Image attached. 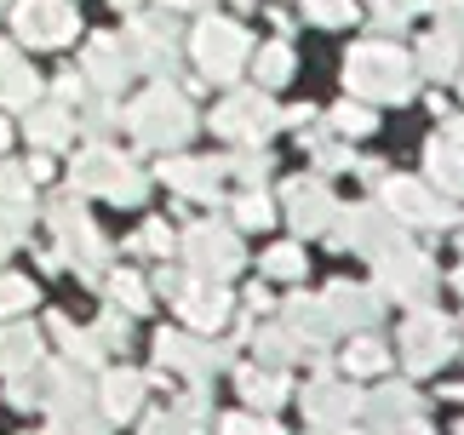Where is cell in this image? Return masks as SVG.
I'll return each mask as SVG.
<instances>
[{
	"label": "cell",
	"instance_id": "obj_8",
	"mask_svg": "<svg viewBox=\"0 0 464 435\" xmlns=\"http://www.w3.org/2000/svg\"><path fill=\"white\" fill-rule=\"evenodd\" d=\"M24 132L41 143V150H58V143L75 132V115H69V103H58V109H34V115L24 121Z\"/></svg>",
	"mask_w": 464,
	"mask_h": 435
},
{
	"label": "cell",
	"instance_id": "obj_15",
	"mask_svg": "<svg viewBox=\"0 0 464 435\" xmlns=\"http://www.w3.org/2000/svg\"><path fill=\"white\" fill-rule=\"evenodd\" d=\"M0 201H12V207H29V172H17V167H0Z\"/></svg>",
	"mask_w": 464,
	"mask_h": 435
},
{
	"label": "cell",
	"instance_id": "obj_22",
	"mask_svg": "<svg viewBox=\"0 0 464 435\" xmlns=\"http://www.w3.org/2000/svg\"><path fill=\"white\" fill-rule=\"evenodd\" d=\"M34 178H52V155H46V150L29 160V184H34Z\"/></svg>",
	"mask_w": 464,
	"mask_h": 435
},
{
	"label": "cell",
	"instance_id": "obj_13",
	"mask_svg": "<svg viewBox=\"0 0 464 435\" xmlns=\"http://www.w3.org/2000/svg\"><path fill=\"white\" fill-rule=\"evenodd\" d=\"M184 315L201 321V326H212V321L224 315V298L212 293V286H189V293H184Z\"/></svg>",
	"mask_w": 464,
	"mask_h": 435
},
{
	"label": "cell",
	"instance_id": "obj_21",
	"mask_svg": "<svg viewBox=\"0 0 464 435\" xmlns=\"http://www.w3.org/2000/svg\"><path fill=\"white\" fill-rule=\"evenodd\" d=\"M350 367H379V343H355V350H350Z\"/></svg>",
	"mask_w": 464,
	"mask_h": 435
},
{
	"label": "cell",
	"instance_id": "obj_1",
	"mask_svg": "<svg viewBox=\"0 0 464 435\" xmlns=\"http://www.w3.org/2000/svg\"><path fill=\"white\" fill-rule=\"evenodd\" d=\"M12 24H17V41L24 46H69L75 29H81V17H75L69 0H17Z\"/></svg>",
	"mask_w": 464,
	"mask_h": 435
},
{
	"label": "cell",
	"instance_id": "obj_5",
	"mask_svg": "<svg viewBox=\"0 0 464 435\" xmlns=\"http://www.w3.org/2000/svg\"><path fill=\"white\" fill-rule=\"evenodd\" d=\"M195 58H201L212 75H229V69L241 63V29H229V24H201V34H195Z\"/></svg>",
	"mask_w": 464,
	"mask_h": 435
},
{
	"label": "cell",
	"instance_id": "obj_9",
	"mask_svg": "<svg viewBox=\"0 0 464 435\" xmlns=\"http://www.w3.org/2000/svg\"><path fill=\"white\" fill-rule=\"evenodd\" d=\"M218 132H229V138H246V132H264V103L258 98H236V103H224L218 109Z\"/></svg>",
	"mask_w": 464,
	"mask_h": 435
},
{
	"label": "cell",
	"instance_id": "obj_10",
	"mask_svg": "<svg viewBox=\"0 0 464 435\" xmlns=\"http://www.w3.org/2000/svg\"><path fill=\"white\" fill-rule=\"evenodd\" d=\"M86 75H92V86L103 92V86H121V46L98 41L92 52H86Z\"/></svg>",
	"mask_w": 464,
	"mask_h": 435
},
{
	"label": "cell",
	"instance_id": "obj_19",
	"mask_svg": "<svg viewBox=\"0 0 464 435\" xmlns=\"http://www.w3.org/2000/svg\"><path fill=\"white\" fill-rule=\"evenodd\" d=\"M115 298H127V310H144V286L132 276H115Z\"/></svg>",
	"mask_w": 464,
	"mask_h": 435
},
{
	"label": "cell",
	"instance_id": "obj_2",
	"mask_svg": "<svg viewBox=\"0 0 464 435\" xmlns=\"http://www.w3.org/2000/svg\"><path fill=\"white\" fill-rule=\"evenodd\" d=\"M132 126H138L144 143H172V138H184L189 115H184V103H178L172 92H150L144 103L132 109Z\"/></svg>",
	"mask_w": 464,
	"mask_h": 435
},
{
	"label": "cell",
	"instance_id": "obj_16",
	"mask_svg": "<svg viewBox=\"0 0 464 435\" xmlns=\"http://www.w3.org/2000/svg\"><path fill=\"white\" fill-rule=\"evenodd\" d=\"M287 69H293V58H287V52H281V46H276V52H264V63H258V75H264V81H270V86H276V81H287Z\"/></svg>",
	"mask_w": 464,
	"mask_h": 435
},
{
	"label": "cell",
	"instance_id": "obj_4",
	"mask_svg": "<svg viewBox=\"0 0 464 435\" xmlns=\"http://www.w3.org/2000/svg\"><path fill=\"white\" fill-rule=\"evenodd\" d=\"M34 367H41V333L24 326V321H6V326H0V372L24 378Z\"/></svg>",
	"mask_w": 464,
	"mask_h": 435
},
{
	"label": "cell",
	"instance_id": "obj_7",
	"mask_svg": "<svg viewBox=\"0 0 464 435\" xmlns=\"http://www.w3.org/2000/svg\"><path fill=\"white\" fill-rule=\"evenodd\" d=\"M34 98H41L34 69L17 58V46H0V103L6 109H34Z\"/></svg>",
	"mask_w": 464,
	"mask_h": 435
},
{
	"label": "cell",
	"instance_id": "obj_12",
	"mask_svg": "<svg viewBox=\"0 0 464 435\" xmlns=\"http://www.w3.org/2000/svg\"><path fill=\"white\" fill-rule=\"evenodd\" d=\"M34 310V281L24 276H0V315L17 321V315H29Z\"/></svg>",
	"mask_w": 464,
	"mask_h": 435
},
{
	"label": "cell",
	"instance_id": "obj_14",
	"mask_svg": "<svg viewBox=\"0 0 464 435\" xmlns=\"http://www.w3.org/2000/svg\"><path fill=\"white\" fill-rule=\"evenodd\" d=\"M29 229V207H12V201H0V258L17 246V235Z\"/></svg>",
	"mask_w": 464,
	"mask_h": 435
},
{
	"label": "cell",
	"instance_id": "obj_24",
	"mask_svg": "<svg viewBox=\"0 0 464 435\" xmlns=\"http://www.w3.org/2000/svg\"><path fill=\"white\" fill-rule=\"evenodd\" d=\"M172 6H189V0H172Z\"/></svg>",
	"mask_w": 464,
	"mask_h": 435
},
{
	"label": "cell",
	"instance_id": "obj_17",
	"mask_svg": "<svg viewBox=\"0 0 464 435\" xmlns=\"http://www.w3.org/2000/svg\"><path fill=\"white\" fill-rule=\"evenodd\" d=\"M270 269H276V276H298V269H304V258H298V246H276V252H270Z\"/></svg>",
	"mask_w": 464,
	"mask_h": 435
},
{
	"label": "cell",
	"instance_id": "obj_6",
	"mask_svg": "<svg viewBox=\"0 0 464 435\" xmlns=\"http://www.w3.org/2000/svg\"><path fill=\"white\" fill-rule=\"evenodd\" d=\"M350 75H355V86H362V92H390V98L401 92V58H396V52H372V46L355 52Z\"/></svg>",
	"mask_w": 464,
	"mask_h": 435
},
{
	"label": "cell",
	"instance_id": "obj_23",
	"mask_svg": "<svg viewBox=\"0 0 464 435\" xmlns=\"http://www.w3.org/2000/svg\"><path fill=\"white\" fill-rule=\"evenodd\" d=\"M6 138H12V126H6V121H0V150H6Z\"/></svg>",
	"mask_w": 464,
	"mask_h": 435
},
{
	"label": "cell",
	"instance_id": "obj_18",
	"mask_svg": "<svg viewBox=\"0 0 464 435\" xmlns=\"http://www.w3.org/2000/svg\"><path fill=\"white\" fill-rule=\"evenodd\" d=\"M310 12L321 17V24H344V17H350V0H310Z\"/></svg>",
	"mask_w": 464,
	"mask_h": 435
},
{
	"label": "cell",
	"instance_id": "obj_3",
	"mask_svg": "<svg viewBox=\"0 0 464 435\" xmlns=\"http://www.w3.org/2000/svg\"><path fill=\"white\" fill-rule=\"evenodd\" d=\"M75 184L81 189H103V195H115V201H132V195H138V178L127 172V160H121V155H103V150H86L81 155Z\"/></svg>",
	"mask_w": 464,
	"mask_h": 435
},
{
	"label": "cell",
	"instance_id": "obj_11",
	"mask_svg": "<svg viewBox=\"0 0 464 435\" xmlns=\"http://www.w3.org/2000/svg\"><path fill=\"white\" fill-rule=\"evenodd\" d=\"M138 378L132 372H115V378H103V407H110V419H127V412L138 407Z\"/></svg>",
	"mask_w": 464,
	"mask_h": 435
},
{
	"label": "cell",
	"instance_id": "obj_20",
	"mask_svg": "<svg viewBox=\"0 0 464 435\" xmlns=\"http://www.w3.org/2000/svg\"><path fill=\"white\" fill-rule=\"evenodd\" d=\"M241 224H246V229H258V224H270V207H264V201H258V195H253V201H241Z\"/></svg>",
	"mask_w": 464,
	"mask_h": 435
}]
</instances>
